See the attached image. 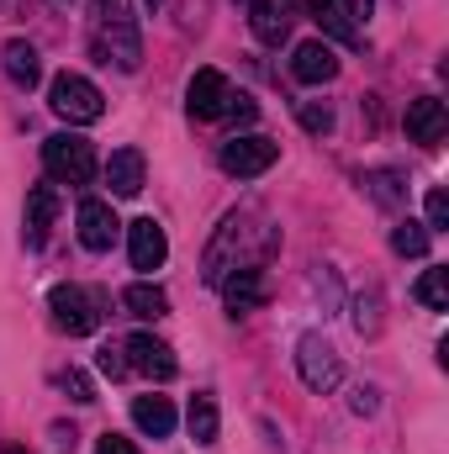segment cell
I'll return each mask as SVG.
<instances>
[{
  "instance_id": "6",
  "label": "cell",
  "mask_w": 449,
  "mask_h": 454,
  "mask_svg": "<svg viewBox=\"0 0 449 454\" xmlns=\"http://www.w3.org/2000/svg\"><path fill=\"white\" fill-rule=\"evenodd\" d=\"M296 370H302V380L312 391H334L338 380H343V364H338L334 343L318 339V333H307V339L296 343Z\"/></svg>"
},
{
  "instance_id": "5",
  "label": "cell",
  "mask_w": 449,
  "mask_h": 454,
  "mask_svg": "<svg viewBox=\"0 0 449 454\" xmlns=\"http://www.w3.org/2000/svg\"><path fill=\"white\" fill-rule=\"evenodd\" d=\"M275 159H280V143H275V137H259V132H248V137H227L223 153H217L223 175H232V180H254V175L275 169Z\"/></svg>"
},
{
  "instance_id": "16",
  "label": "cell",
  "mask_w": 449,
  "mask_h": 454,
  "mask_svg": "<svg viewBox=\"0 0 449 454\" xmlns=\"http://www.w3.org/2000/svg\"><path fill=\"white\" fill-rule=\"evenodd\" d=\"M143 153L138 148H116L112 164H106V185H112V196H138L143 191Z\"/></svg>"
},
{
  "instance_id": "18",
  "label": "cell",
  "mask_w": 449,
  "mask_h": 454,
  "mask_svg": "<svg viewBox=\"0 0 449 454\" xmlns=\"http://www.w3.org/2000/svg\"><path fill=\"white\" fill-rule=\"evenodd\" d=\"M53 217H59V191L53 185H32V196H27V243H43Z\"/></svg>"
},
{
  "instance_id": "8",
  "label": "cell",
  "mask_w": 449,
  "mask_h": 454,
  "mask_svg": "<svg viewBox=\"0 0 449 454\" xmlns=\"http://www.w3.org/2000/svg\"><path fill=\"white\" fill-rule=\"evenodd\" d=\"M227 74L223 69H196L191 74V90H185V106H191V116L196 121H217V116L227 112Z\"/></svg>"
},
{
  "instance_id": "24",
  "label": "cell",
  "mask_w": 449,
  "mask_h": 454,
  "mask_svg": "<svg viewBox=\"0 0 449 454\" xmlns=\"http://www.w3.org/2000/svg\"><path fill=\"white\" fill-rule=\"evenodd\" d=\"M365 185H370V196L381 201V207H402V175H391V169H375V175H365Z\"/></svg>"
},
{
  "instance_id": "17",
  "label": "cell",
  "mask_w": 449,
  "mask_h": 454,
  "mask_svg": "<svg viewBox=\"0 0 449 454\" xmlns=\"http://www.w3.org/2000/svg\"><path fill=\"white\" fill-rule=\"evenodd\" d=\"M132 423H138L148 439H169V434H175V407H169V396H138V402H132Z\"/></svg>"
},
{
  "instance_id": "3",
  "label": "cell",
  "mask_w": 449,
  "mask_h": 454,
  "mask_svg": "<svg viewBox=\"0 0 449 454\" xmlns=\"http://www.w3.org/2000/svg\"><path fill=\"white\" fill-rule=\"evenodd\" d=\"M48 106L64 116L69 127H91V121L106 116V96H101L85 74H69V69H64V74L48 85Z\"/></svg>"
},
{
  "instance_id": "28",
  "label": "cell",
  "mask_w": 449,
  "mask_h": 454,
  "mask_svg": "<svg viewBox=\"0 0 449 454\" xmlns=\"http://www.w3.org/2000/svg\"><path fill=\"white\" fill-rule=\"evenodd\" d=\"M223 116H232V121H254L259 106H254V96H243V90H238V96H227V112Z\"/></svg>"
},
{
  "instance_id": "26",
  "label": "cell",
  "mask_w": 449,
  "mask_h": 454,
  "mask_svg": "<svg viewBox=\"0 0 449 454\" xmlns=\"http://www.w3.org/2000/svg\"><path fill=\"white\" fill-rule=\"evenodd\" d=\"M96 364H101V375H112V380H122V375H127V359H122V343H106Z\"/></svg>"
},
{
  "instance_id": "25",
  "label": "cell",
  "mask_w": 449,
  "mask_h": 454,
  "mask_svg": "<svg viewBox=\"0 0 449 454\" xmlns=\"http://www.w3.org/2000/svg\"><path fill=\"white\" fill-rule=\"evenodd\" d=\"M423 212H429V232H449V196L445 191H439V185H434V191H429V207H423Z\"/></svg>"
},
{
  "instance_id": "32",
  "label": "cell",
  "mask_w": 449,
  "mask_h": 454,
  "mask_svg": "<svg viewBox=\"0 0 449 454\" xmlns=\"http://www.w3.org/2000/svg\"><path fill=\"white\" fill-rule=\"evenodd\" d=\"M5 454H32V450H21V444H11V450H5Z\"/></svg>"
},
{
  "instance_id": "11",
  "label": "cell",
  "mask_w": 449,
  "mask_h": 454,
  "mask_svg": "<svg viewBox=\"0 0 449 454\" xmlns=\"http://www.w3.org/2000/svg\"><path fill=\"white\" fill-rule=\"evenodd\" d=\"M449 132V112L439 96H418V101H407V137L413 143H423V148H439Z\"/></svg>"
},
{
  "instance_id": "15",
  "label": "cell",
  "mask_w": 449,
  "mask_h": 454,
  "mask_svg": "<svg viewBox=\"0 0 449 454\" xmlns=\"http://www.w3.org/2000/svg\"><path fill=\"white\" fill-rule=\"evenodd\" d=\"M0 64H5V74H11V85H21V90H32V85L43 80V64H37V48H32V43H21V37H11V43L0 48Z\"/></svg>"
},
{
  "instance_id": "30",
  "label": "cell",
  "mask_w": 449,
  "mask_h": 454,
  "mask_svg": "<svg viewBox=\"0 0 449 454\" xmlns=\"http://www.w3.org/2000/svg\"><path fill=\"white\" fill-rule=\"evenodd\" d=\"M370 11H375V0H343V16H349V21H365Z\"/></svg>"
},
{
  "instance_id": "22",
  "label": "cell",
  "mask_w": 449,
  "mask_h": 454,
  "mask_svg": "<svg viewBox=\"0 0 449 454\" xmlns=\"http://www.w3.org/2000/svg\"><path fill=\"white\" fill-rule=\"evenodd\" d=\"M429 238H434V232L423 223H397L391 227V248H397L402 259H423V254H429Z\"/></svg>"
},
{
  "instance_id": "21",
  "label": "cell",
  "mask_w": 449,
  "mask_h": 454,
  "mask_svg": "<svg viewBox=\"0 0 449 454\" xmlns=\"http://www.w3.org/2000/svg\"><path fill=\"white\" fill-rule=\"evenodd\" d=\"M413 296H418L429 312H445V307H449V270H445V264H434V270L413 286Z\"/></svg>"
},
{
  "instance_id": "2",
  "label": "cell",
  "mask_w": 449,
  "mask_h": 454,
  "mask_svg": "<svg viewBox=\"0 0 449 454\" xmlns=\"http://www.w3.org/2000/svg\"><path fill=\"white\" fill-rule=\"evenodd\" d=\"M43 169L53 185H91L96 180V143L80 132H53L43 143Z\"/></svg>"
},
{
  "instance_id": "33",
  "label": "cell",
  "mask_w": 449,
  "mask_h": 454,
  "mask_svg": "<svg viewBox=\"0 0 449 454\" xmlns=\"http://www.w3.org/2000/svg\"><path fill=\"white\" fill-rule=\"evenodd\" d=\"M143 5H154V11H159V5H164V0H143Z\"/></svg>"
},
{
  "instance_id": "31",
  "label": "cell",
  "mask_w": 449,
  "mask_h": 454,
  "mask_svg": "<svg viewBox=\"0 0 449 454\" xmlns=\"http://www.w3.org/2000/svg\"><path fill=\"white\" fill-rule=\"evenodd\" d=\"M375 407H381V402H375V391H354V412H359V418H370Z\"/></svg>"
},
{
  "instance_id": "14",
  "label": "cell",
  "mask_w": 449,
  "mask_h": 454,
  "mask_svg": "<svg viewBox=\"0 0 449 454\" xmlns=\"http://www.w3.org/2000/svg\"><path fill=\"white\" fill-rule=\"evenodd\" d=\"M223 286V301L232 317H243V312H254V307H264V296H270V286H264V275L259 270H232L217 280Z\"/></svg>"
},
{
  "instance_id": "20",
  "label": "cell",
  "mask_w": 449,
  "mask_h": 454,
  "mask_svg": "<svg viewBox=\"0 0 449 454\" xmlns=\"http://www.w3.org/2000/svg\"><path fill=\"white\" fill-rule=\"evenodd\" d=\"M185 423H191V439L196 444H217V402L212 396H191Z\"/></svg>"
},
{
  "instance_id": "1",
  "label": "cell",
  "mask_w": 449,
  "mask_h": 454,
  "mask_svg": "<svg viewBox=\"0 0 449 454\" xmlns=\"http://www.w3.org/2000/svg\"><path fill=\"white\" fill-rule=\"evenodd\" d=\"M96 53L101 64H116V69H138L143 59V43H138V21L127 11V0H96Z\"/></svg>"
},
{
  "instance_id": "7",
  "label": "cell",
  "mask_w": 449,
  "mask_h": 454,
  "mask_svg": "<svg viewBox=\"0 0 449 454\" xmlns=\"http://www.w3.org/2000/svg\"><path fill=\"white\" fill-rule=\"evenodd\" d=\"M122 354H127V370H138V375H148V380H175V370H180L175 348L159 343L154 333H132V339L122 343Z\"/></svg>"
},
{
  "instance_id": "13",
  "label": "cell",
  "mask_w": 449,
  "mask_h": 454,
  "mask_svg": "<svg viewBox=\"0 0 449 454\" xmlns=\"http://www.w3.org/2000/svg\"><path fill=\"white\" fill-rule=\"evenodd\" d=\"M291 74H296L302 85H323V80H334L338 74V53L323 43V37L296 43V53H291Z\"/></svg>"
},
{
  "instance_id": "23",
  "label": "cell",
  "mask_w": 449,
  "mask_h": 454,
  "mask_svg": "<svg viewBox=\"0 0 449 454\" xmlns=\"http://www.w3.org/2000/svg\"><path fill=\"white\" fill-rule=\"evenodd\" d=\"M296 121H302L312 137H328V132H334V106H328V101H296Z\"/></svg>"
},
{
  "instance_id": "29",
  "label": "cell",
  "mask_w": 449,
  "mask_h": 454,
  "mask_svg": "<svg viewBox=\"0 0 449 454\" xmlns=\"http://www.w3.org/2000/svg\"><path fill=\"white\" fill-rule=\"evenodd\" d=\"M96 454H138V444H132V439H122V434H101Z\"/></svg>"
},
{
  "instance_id": "19",
  "label": "cell",
  "mask_w": 449,
  "mask_h": 454,
  "mask_svg": "<svg viewBox=\"0 0 449 454\" xmlns=\"http://www.w3.org/2000/svg\"><path fill=\"white\" fill-rule=\"evenodd\" d=\"M122 307H127L132 317H164V312H169V296H164L159 286H127V291H122Z\"/></svg>"
},
{
  "instance_id": "9",
  "label": "cell",
  "mask_w": 449,
  "mask_h": 454,
  "mask_svg": "<svg viewBox=\"0 0 449 454\" xmlns=\"http://www.w3.org/2000/svg\"><path fill=\"white\" fill-rule=\"evenodd\" d=\"M127 254H132V270L154 275V270L169 259V238H164V227L154 223V217H138V223L127 227Z\"/></svg>"
},
{
  "instance_id": "4",
  "label": "cell",
  "mask_w": 449,
  "mask_h": 454,
  "mask_svg": "<svg viewBox=\"0 0 449 454\" xmlns=\"http://www.w3.org/2000/svg\"><path fill=\"white\" fill-rule=\"evenodd\" d=\"M48 312H53V328H64L69 339H91L101 328V301L85 286H53L48 291Z\"/></svg>"
},
{
  "instance_id": "27",
  "label": "cell",
  "mask_w": 449,
  "mask_h": 454,
  "mask_svg": "<svg viewBox=\"0 0 449 454\" xmlns=\"http://www.w3.org/2000/svg\"><path fill=\"white\" fill-rule=\"evenodd\" d=\"M64 391H69V402H96V386H91L80 370H69V375H64Z\"/></svg>"
},
{
  "instance_id": "12",
  "label": "cell",
  "mask_w": 449,
  "mask_h": 454,
  "mask_svg": "<svg viewBox=\"0 0 449 454\" xmlns=\"http://www.w3.org/2000/svg\"><path fill=\"white\" fill-rule=\"evenodd\" d=\"M116 232H122V223H116L112 201H101V196L80 201V243H85L91 254H106L116 243Z\"/></svg>"
},
{
  "instance_id": "10",
  "label": "cell",
  "mask_w": 449,
  "mask_h": 454,
  "mask_svg": "<svg viewBox=\"0 0 449 454\" xmlns=\"http://www.w3.org/2000/svg\"><path fill=\"white\" fill-rule=\"evenodd\" d=\"M291 21H296V5L291 0H248V27L264 48H280L291 37Z\"/></svg>"
}]
</instances>
